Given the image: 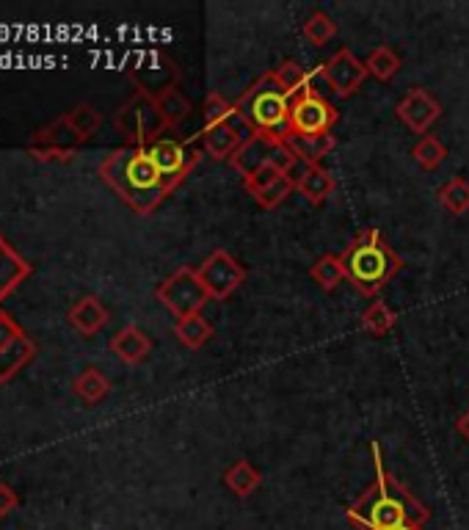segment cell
Returning a JSON list of instances; mask_svg holds the SVG:
<instances>
[{
  "instance_id": "9c48e42d",
  "label": "cell",
  "mask_w": 469,
  "mask_h": 530,
  "mask_svg": "<svg viewBox=\"0 0 469 530\" xmlns=\"http://www.w3.org/2000/svg\"><path fill=\"white\" fill-rule=\"evenodd\" d=\"M196 274L213 301H227L246 282V268L224 249L210 254L205 263L196 268Z\"/></svg>"
},
{
  "instance_id": "7402d4cb",
  "label": "cell",
  "mask_w": 469,
  "mask_h": 530,
  "mask_svg": "<svg viewBox=\"0 0 469 530\" xmlns=\"http://www.w3.org/2000/svg\"><path fill=\"white\" fill-rule=\"evenodd\" d=\"M155 108H158V114H161L163 125L166 130H174V127H180L191 116L194 111V105L191 100L180 92V86H174V89H166L163 94L155 97Z\"/></svg>"
},
{
  "instance_id": "4316f807",
  "label": "cell",
  "mask_w": 469,
  "mask_h": 530,
  "mask_svg": "<svg viewBox=\"0 0 469 530\" xmlns=\"http://www.w3.org/2000/svg\"><path fill=\"white\" fill-rule=\"evenodd\" d=\"M309 279H312L323 293H332L334 288H340V282H345V268L340 254H321L315 263L309 265Z\"/></svg>"
},
{
  "instance_id": "2e32d148",
  "label": "cell",
  "mask_w": 469,
  "mask_h": 530,
  "mask_svg": "<svg viewBox=\"0 0 469 530\" xmlns=\"http://www.w3.org/2000/svg\"><path fill=\"white\" fill-rule=\"evenodd\" d=\"M28 277H31L28 260L0 235V301L12 296L14 288H20Z\"/></svg>"
},
{
  "instance_id": "7a4b0ae2",
  "label": "cell",
  "mask_w": 469,
  "mask_h": 530,
  "mask_svg": "<svg viewBox=\"0 0 469 530\" xmlns=\"http://www.w3.org/2000/svg\"><path fill=\"white\" fill-rule=\"evenodd\" d=\"M100 177L108 188H114L116 196L141 216H149L161 208V202L172 194L158 169L152 166L147 147L125 144L114 150L100 163Z\"/></svg>"
},
{
  "instance_id": "7c38bea8",
  "label": "cell",
  "mask_w": 469,
  "mask_h": 530,
  "mask_svg": "<svg viewBox=\"0 0 469 530\" xmlns=\"http://www.w3.org/2000/svg\"><path fill=\"white\" fill-rule=\"evenodd\" d=\"M81 144V136L67 125L64 116H58L50 125L36 130L31 141H28V152L34 155L36 161H67V158H72L78 152Z\"/></svg>"
},
{
  "instance_id": "5b68a950",
  "label": "cell",
  "mask_w": 469,
  "mask_h": 530,
  "mask_svg": "<svg viewBox=\"0 0 469 530\" xmlns=\"http://www.w3.org/2000/svg\"><path fill=\"white\" fill-rule=\"evenodd\" d=\"M114 127L133 147H149L152 141L163 139L166 125H163L161 114L155 108V100L147 94L136 92L114 114Z\"/></svg>"
},
{
  "instance_id": "d590c367",
  "label": "cell",
  "mask_w": 469,
  "mask_h": 530,
  "mask_svg": "<svg viewBox=\"0 0 469 530\" xmlns=\"http://www.w3.org/2000/svg\"><path fill=\"white\" fill-rule=\"evenodd\" d=\"M282 174H285V163H271V166H265L260 172H254L252 177H246V180H243V188H246L252 196L263 194L265 188L271 183H276Z\"/></svg>"
},
{
  "instance_id": "cb8c5ba5",
  "label": "cell",
  "mask_w": 469,
  "mask_h": 530,
  "mask_svg": "<svg viewBox=\"0 0 469 530\" xmlns=\"http://www.w3.org/2000/svg\"><path fill=\"white\" fill-rule=\"evenodd\" d=\"M365 67H367V75H370V78L387 83V81H392L398 72H401L403 58L398 56V50H395L392 45H378L367 53Z\"/></svg>"
},
{
  "instance_id": "ba28073f",
  "label": "cell",
  "mask_w": 469,
  "mask_h": 530,
  "mask_svg": "<svg viewBox=\"0 0 469 530\" xmlns=\"http://www.w3.org/2000/svg\"><path fill=\"white\" fill-rule=\"evenodd\" d=\"M147 155H149V161H152V166H155L158 174L163 177V183H166L169 191L180 188L185 177L194 172L196 163H199V158H202V152L191 150L185 141L169 139V136L152 141V144L147 147Z\"/></svg>"
},
{
  "instance_id": "d4e9b609",
  "label": "cell",
  "mask_w": 469,
  "mask_h": 530,
  "mask_svg": "<svg viewBox=\"0 0 469 530\" xmlns=\"http://www.w3.org/2000/svg\"><path fill=\"white\" fill-rule=\"evenodd\" d=\"M359 323H362V329H365L367 335L384 337L395 329V323H398V312L392 310L384 299H373L365 307V312L359 315Z\"/></svg>"
},
{
  "instance_id": "277c9868",
  "label": "cell",
  "mask_w": 469,
  "mask_h": 530,
  "mask_svg": "<svg viewBox=\"0 0 469 530\" xmlns=\"http://www.w3.org/2000/svg\"><path fill=\"white\" fill-rule=\"evenodd\" d=\"M235 119H241L246 136L285 141L290 136V97L276 83L274 70L263 72L235 100Z\"/></svg>"
},
{
  "instance_id": "e575fe53",
  "label": "cell",
  "mask_w": 469,
  "mask_h": 530,
  "mask_svg": "<svg viewBox=\"0 0 469 530\" xmlns=\"http://www.w3.org/2000/svg\"><path fill=\"white\" fill-rule=\"evenodd\" d=\"M293 191H296V180H293L285 169V174H282L276 183L268 185L263 194H257L254 199H257V205H260L263 210H276L279 205H285Z\"/></svg>"
},
{
  "instance_id": "d6986e66",
  "label": "cell",
  "mask_w": 469,
  "mask_h": 530,
  "mask_svg": "<svg viewBox=\"0 0 469 530\" xmlns=\"http://www.w3.org/2000/svg\"><path fill=\"white\" fill-rule=\"evenodd\" d=\"M282 147L290 158H296L304 166H321V161L326 155H332V150L337 147V139L334 133H326V136H318V139H296V136H287L282 141Z\"/></svg>"
},
{
  "instance_id": "8fae6325",
  "label": "cell",
  "mask_w": 469,
  "mask_h": 530,
  "mask_svg": "<svg viewBox=\"0 0 469 530\" xmlns=\"http://www.w3.org/2000/svg\"><path fill=\"white\" fill-rule=\"evenodd\" d=\"M127 78L133 81L136 92L155 100L158 94L174 89L180 83V67L166 53H147V56L138 58L136 67H130Z\"/></svg>"
},
{
  "instance_id": "8d00e7d4",
  "label": "cell",
  "mask_w": 469,
  "mask_h": 530,
  "mask_svg": "<svg viewBox=\"0 0 469 530\" xmlns=\"http://www.w3.org/2000/svg\"><path fill=\"white\" fill-rule=\"evenodd\" d=\"M25 332L20 329V323L14 321L12 315H6V312L0 310V348L14 346L17 340H23Z\"/></svg>"
},
{
  "instance_id": "ab89813d",
  "label": "cell",
  "mask_w": 469,
  "mask_h": 530,
  "mask_svg": "<svg viewBox=\"0 0 469 530\" xmlns=\"http://www.w3.org/2000/svg\"><path fill=\"white\" fill-rule=\"evenodd\" d=\"M389 530H425V525H414V522H409V525H398V528H389Z\"/></svg>"
},
{
  "instance_id": "603a6c76",
  "label": "cell",
  "mask_w": 469,
  "mask_h": 530,
  "mask_svg": "<svg viewBox=\"0 0 469 530\" xmlns=\"http://www.w3.org/2000/svg\"><path fill=\"white\" fill-rule=\"evenodd\" d=\"M174 335H177V340H180L185 348L199 351V348L207 346V343L213 340L216 329H213V323L207 321L202 312H196V315H188L183 321L174 323Z\"/></svg>"
},
{
  "instance_id": "ffe728a7",
  "label": "cell",
  "mask_w": 469,
  "mask_h": 530,
  "mask_svg": "<svg viewBox=\"0 0 469 530\" xmlns=\"http://www.w3.org/2000/svg\"><path fill=\"white\" fill-rule=\"evenodd\" d=\"M296 191L307 199L309 205H323L337 191V180L323 166H307L296 180Z\"/></svg>"
},
{
  "instance_id": "1f68e13d",
  "label": "cell",
  "mask_w": 469,
  "mask_h": 530,
  "mask_svg": "<svg viewBox=\"0 0 469 530\" xmlns=\"http://www.w3.org/2000/svg\"><path fill=\"white\" fill-rule=\"evenodd\" d=\"M412 158L420 169H425V172H434V169H439V166L445 163L447 147L442 144V141L436 139L434 133H428V136H423V139L417 141V144L412 147Z\"/></svg>"
},
{
  "instance_id": "d6a6232c",
  "label": "cell",
  "mask_w": 469,
  "mask_h": 530,
  "mask_svg": "<svg viewBox=\"0 0 469 530\" xmlns=\"http://www.w3.org/2000/svg\"><path fill=\"white\" fill-rule=\"evenodd\" d=\"M337 23L326 12H315L312 17H307V23L301 25V36L307 39L309 45L326 47L337 36Z\"/></svg>"
},
{
  "instance_id": "6da1fadb",
  "label": "cell",
  "mask_w": 469,
  "mask_h": 530,
  "mask_svg": "<svg viewBox=\"0 0 469 530\" xmlns=\"http://www.w3.org/2000/svg\"><path fill=\"white\" fill-rule=\"evenodd\" d=\"M373 464L376 481L367 486L365 495L345 511V519L356 530H389L398 525H425L431 519V508L423 506L406 486L389 473L381 459V445L373 442Z\"/></svg>"
},
{
  "instance_id": "ac0fdd59",
  "label": "cell",
  "mask_w": 469,
  "mask_h": 530,
  "mask_svg": "<svg viewBox=\"0 0 469 530\" xmlns=\"http://www.w3.org/2000/svg\"><path fill=\"white\" fill-rule=\"evenodd\" d=\"M111 318V312L105 310V304L97 296H83L72 310H69V323L75 332H81L83 337L97 335L105 323Z\"/></svg>"
},
{
  "instance_id": "e0dca14e",
  "label": "cell",
  "mask_w": 469,
  "mask_h": 530,
  "mask_svg": "<svg viewBox=\"0 0 469 530\" xmlns=\"http://www.w3.org/2000/svg\"><path fill=\"white\" fill-rule=\"evenodd\" d=\"M243 139H246V136H243L241 130L232 125V122L205 127V130H202V150H205L207 158H213V161H229V158L238 152Z\"/></svg>"
},
{
  "instance_id": "4fadbf2b",
  "label": "cell",
  "mask_w": 469,
  "mask_h": 530,
  "mask_svg": "<svg viewBox=\"0 0 469 530\" xmlns=\"http://www.w3.org/2000/svg\"><path fill=\"white\" fill-rule=\"evenodd\" d=\"M287 161H290V155H287L285 147H282V141L265 139V136H246L241 147H238V152L229 158V166L246 180V177H252L254 172L271 166V163Z\"/></svg>"
},
{
  "instance_id": "f546056e",
  "label": "cell",
  "mask_w": 469,
  "mask_h": 530,
  "mask_svg": "<svg viewBox=\"0 0 469 530\" xmlns=\"http://www.w3.org/2000/svg\"><path fill=\"white\" fill-rule=\"evenodd\" d=\"M439 205L450 213V216H464L469 213V183L464 177H450L442 188H439Z\"/></svg>"
},
{
  "instance_id": "4dcf8cb0",
  "label": "cell",
  "mask_w": 469,
  "mask_h": 530,
  "mask_svg": "<svg viewBox=\"0 0 469 530\" xmlns=\"http://www.w3.org/2000/svg\"><path fill=\"white\" fill-rule=\"evenodd\" d=\"M64 119H67V125L72 127V130H75L83 141L92 139L94 133L100 130V125H103V114H100V111L89 103H78L72 111L64 114Z\"/></svg>"
},
{
  "instance_id": "44dd1931",
  "label": "cell",
  "mask_w": 469,
  "mask_h": 530,
  "mask_svg": "<svg viewBox=\"0 0 469 530\" xmlns=\"http://www.w3.org/2000/svg\"><path fill=\"white\" fill-rule=\"evenodd\" d=\"M224 484H227V489L232 492V495L246 500V497H252L254 492H257V486L263 484V473L254 467L252 461L238 459V461H232V464L227 467V473H224Z\"/></svg>"
},
{
  "instance_id": "484cf974",
  "label": "cell",
  "mask_w": 469,
  "mask_h": 530,
  "mask_svg": "<svg viewBox=\"0 0 469 530\" xmlns=\"http://www.w3.org/2000/svg\"><path fill=\"white\" fill-rule=\"evenodd\" d=\"M34 354H36L34 340H28V337L17 340L14 346L0 348V384L12 381L14 376H17V373L34 359Z\"/></svg>"
},
{
  "instance_id": "f1b7e54d",
  "label": "cell",
  "mask_w": 469,
  "mask_h": 530,
  "mask_svg": "<svg viewBox=\"0 0 469 530\" xmlns=\"http://www.w3.org/2000/svg\"><path fill=\"white\" fill-rule=\"evenodd\" d=\"M274 75L276 83L282 86V92H285L290 100H296L298 94L307 92L309 86H312V75H309L298 61H282L274 70Z\"/></svg>"
},
{
  "instance_id": "30bf717a",
  "label": "cell",
  "mask_w": 469,
  "mask_h": 530,
  "mask_svg": "<svg viewBox=\"0 0 469 530\" xmlns=\"http://www.w3.org/2000/svg\"><path fill=\"white\" fill-rule=\"evenodd\" d=\"M318 75L323 78V83L332 89L337 97H351L362 89V83L370 78L367 67L362 58H356V53L351 47H340L332 58H326L321 64Z\"/></svg>"
},
{
  "instance_id": "9a60e30c",
  "label": "cell",
  "mask_w": 469,
  "mask_h": 530,
  "mask_svg": "<svg viewBox=\"0 0 469 530\" xmlns=\"http://www.w3.org/2000/svg\"><path fill=\"white\" fill-rule=\"evenodd\" d=\"M111 351H114L119 362H125V365H141V362L149 357V351H152V340H149V335L141 326L127 323V326H122V329L111 337Z\"/></svg>"
},
{
  "instance_id": "8992f818",
  "label": "cell",
  "mask_w": 469,
  "mask_h": 530,
  "mask_svg": "<svg viewBox=\"0 0 469 530\" xmlns=\"http://www.w3.org/2000/svg\"><path fill=\"white\" fill-rule=\"evenodd\" d=\"M340 114L318 89L309 86L296 100H290V136L296 139H318L332 133Z\"/></svg>"
},
{
  "instance_id": "83f0119b",
  "label": "cell",
  "mask_w": 469,
  "mask_h": 530,
  "mask_svg": "<svg viewBox=\"0 0 469 530\" xmlns=\"http://www.w3.org/2000/svg\"><path fill=\"white\" fill-rule=\"evenodd\" d=\"M75 395L81 398L83 404H100L103 398H108L111 392V381L100 368H86L81 370V376L72 384Z\"/></svg>"
},
{
  "instance_id": "5bb4252c",
  "label": "cell",
  "mask_w": 469,
  "mask_h": 530,
  "mask_svg": "<svg viewBox=\"0 0 469 530\" xmlns=\"http://www.w3.org/2000/svg\"><path fill=\"white\" fill-rule=\"evenodd\" d=\"M395 116H398L412 133H417V136L423 139V136H428V130L439 122L442 105H439V100H436L428 89H420V86H417V89H412V92L403 97L401 103L395 105Z\"/></svg>"
},
{
  "instance_id": "52a82bcc",
  "label": "cell",
  "mask_w": 469,
  "mask_h": 530,
  "mask_svg": "<svg viewBox=\"0 0 469 530\" xmlns=\"http://www.w3.org/2000/svg\"><path fill=\"white\" fill-rule=\"evenodd\" d=\"M155 299L161 301L166 310L172 312L177 321H183L188 315L205 310V304L210 301L207 290L199 282V274L191 265L177 268L172 277H166L155 290Z\"/></svg>"
},
{
  "instance_id": "836d02e7",
  "label": "cell",
  "mask_w": 469,
  "mask_h": 530,
  "mask_svg": "<svg viewBox=\"0 0 469 530\" xmlns=\"http://www.w3.org/2000/svg\"><path fill=\"white\" fill-rule=\"evenodd\" d=\"M202 119H205V127L232 122L235 119V103L227 100L221 92H210L202 103Z\"/></svg>"
},
{
  "instance_id": "3957f363",
  "label": "cell",
  "mask_w": 469,
  "mask_h": 530,
  "mask_svg": "<svg viewBox=\"0 0 469 530\" xmlns=\"http://www.w3.org/2000/svg\"><path fill=\"white\" fill-rule=\"evenodd\" d=\"M345 268V282H351L359 296L378 299L392 279L401 274L403 260L376 227H367L345 246L340 254Z\"/></svg>"
},
{
  "instance_id": "74e56055",
  "label": "cell",
  "mask_w": 469,
  "mask_h": 530,
  "mask_svg": "<svg viewBox=\"0 0 469 530\" xmlns=\"http://www.w3.org/2000/svg\"><path fill=\"white\" fill-rule=\"evenodd\" d=\"M20 503V497L14 492L12 486L0 484V517H6V514H12L14 508Z\"/></svg>"
},
{
  "instance_id": "f35d334b",
  "label": "cell",
  "mask_w": 469,
  "mask_h": 530,
  "mask_svg": "<svg viewBox=\"0 0 469 530\" xmlns=\"http://www.w3.org/2000/svg\"><path fill=\"white\" fill-rule=\"evenodd\" d=\"M456 431H458V437L467 439V442H469V409L456 420Z\"/></svg>"
}]
</instances>
